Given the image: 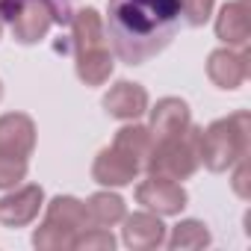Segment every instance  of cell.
Masks as SVG:
<instances>
[{
    "mask_svg": "<svg viewBox=\"0 0 251 251\" xmlns=\"http://www.w3.org/2000/svg\"><path fill=\"white\" fill-rule=\"evenodd\" d=\"M36 148V124L24 112L0 115V157L27 160Z\"/></svg>",
    "mask_w": 251,
    "mask_h": 251,
    "instance_id": "9",
    "label": "cell"
},
{
    "mask_svg": "<svg viewBox=\"0 0 251 251\" xmlns=\"http://www.w3.org/2000/svg\"><path fill=\"white\" fill-rule=\"evenodd\" d=\"M112 148L118 154H124L127 160H133L139 169H145L148 157H151V148H154V133L151 127H145V124H124V127L115 133L112 139Z\"/></svg>",
    "mask_w": 251,
    "mask_h": 251,
    "instance_id": "15",
    "label": "cell"
},
{
    "mask_svg": "<svg viewBox=\"0 0 251 251\" xmlns=\"http://www.w3.org/2000/svg\"><path fill=\"white\" fill-rule=\"evenodd\" d=\"M3 21L12 27L15 42L36 45L48 36L53 21H62L53 0H9L3 9Z\"/></svg>",
    "mask_w": 251,
    "mask_h": 251,
    "instance_id": "4",
    "label": "cell"
},
{
    "mask_svg": "<svg viewBox=\"0 0 251 251\" xmlns=\"http://www.w3.org/2000/svg\"><path fill=\"white\" fill-rule=\"evenodd\" d=\"M71 239H74L71 233H65L48 222L42 227H36V233H33V245L39 251H71Z\"/></svg>",
    "mask_w": 251,
    "mask_h": 251,
    "instance_id": "21",
    "label": "cell"
},
{
    "mask_svg": "<svg viewBox=\"0 0 251 251\" xmlns=\"http://www.w3.org/2000/svg\"><path fill=\"white\" fill-rule=\"evenodd\" d=\"M86 210H89V222L95 227H112V225H118L124 216H127V204H124V198L109 192V189L106 192H95L89 198Z\"/></svg>",
    "mask_w": 251,
    "mask_h": 251,
    "instance_id": "18",
    "label": "cell"
},
{
    "mask_svg": "<svg viewBox=\"0 0 251 251\" xmlns=\"http://www.w3.org/2000/svg\"><path fill=\"white\" fill-rule=\"evenodd\" d=\"M139 172H142V169H139L133 160H127L124 154H118L112 145L103 148V151L95 157V166H92V177H95V183H100V186H106V189L133 183Z\"/></svg>",
    "mask_w": 251,
    "mask_h": 251,
    "instance_id": "12",
    "label": "cell"
},
{
    "mask_svg": "<svg viewBox=\"0 0 251 251\" xmlns=\"http://www.w3.org/2000/svg\"><path fill=\"white\" fill-rule=\"evenodd\" d=\"M74 65H77V77H80L86 86H103V83L112 77L115 59H112L109 48L100 45V48L77 50V53H74Z\"/></svg>",
    "mask_w": 251,
    "mask_h": 251,
    "instance_id": "16",
    "label": "cell"
},
{
    "mask_svg": "<svg viewBox=\"0 0 251 251\" xmlns=\"http://www.w3.org/2000/svg\"><path fill=\"white\" fill-rule=\"evenodd\" d=\"M136 201H139L145 210L157 213V216H177V213L186 207L189 195H186V189L180 186V180L160 177V175H148V177L136 186Z\"/></svg>",
    "mask_w": 251,
    "mask_h": 251,
    "instance_id": "5",
    "label": "cell"
},
{
    "mask_svg": "<svg viewBox=\"0 0 251 251\" xmlns=\"http://www.w3.org/2000/svg\"><path fill=\"white\" fill-rule=\"evenodd\" d=\"M45 204V189L39 183L18 186L0 198V225L3 227H24L30 225Z\"/></svg>",
    "mask_w": 251,
    "mask_h": 251,
    "instance_id": "6",
    "label": "cell"
},
{
    "mask_svg": "<svg viewBox=\"0 0 251 251\" xmlns=\"http://www.w3.org/2000/svg\"><path fill=\"white\" fill-rule=\"evenodd\" d=\"M251 148V115L245 109L213 121L207 130H201L198 139V160L210 172H227L242 157H248Z\"/></svg>",
    "mask_w": 251,
    "mask_h": 251,
    "instance_id": "2",
    "label": "cell"
},
{
    "mask_svg": "<svg viewBox=\"0 0 251 251\" xmlns=\"http://www.w3.org/2000/svg\"><path fill=\"white\" fill-rule=\"evenodd\" d=\"M216 39H222L227 48H248V39H251L248 0H230V3L222 6L216 18Z\"/></svg>",
    "mask_w": 251,
    "mask_h": 251,
    "instance_id": "11",
    "label": "cell"
},
{
    "mask_svg": "<svg viewBox=\"0 0 251 251\" xmlns=\"http://www.w3.org/2000/svg\"><path fill=\"white\" fill-rule=\"evenodd\" d=\"M124 227H121V242L127 245L130 251H151V248H160L166 242V225H163V216L151 213V210H142V213H130L121 219Z\"/></svg>",
    "mask_w": 251,
    "mask_h": 251,
    "instance_id": "8",
    "label": "cell"
},
{
    "mask_svg": "<svg viewBox=\"0 0 251 251\" xmlns=\"http://www.w3.org/2000/svg\"><path fill=\"white\" fill-rule=\"evenodd\" d=\"M27 177V160L0 157V189H15Z\"/></svg>",
    "mask_w": 251,
    "mask_h": 251,
    "instance_id": "23",
    "label": "cell"
},
{
    "mask_svg": "<svg viewBox=\"0 0 251 251\" xmlns=\"http://www.w3.org/2000/svg\"><path fill=\"white\" fill-rule=\"evenodd\" d=\"M6 3H9V0H0V18H3V9H6Z\"/></svg>",
    "mask_w": 251,
    "mask_h": 251,
    "instance_id": "25",
    "label": "cell"
},
{
    "mask_svg": "<svg viewBox=\"0 0 251 251\" xmlns=\"http://www.w3.org/2000/svg\"><path fill=\"white\" fill-rule=\"evenodd\" d=\"M0 98H3V83H0Z\"/></svg>",
    "mask_w": 251,
    "mask_h": 251,
    "instance_id": "27",
    "label": "cell"
},
{
    "mask_svg": "<svg viewBox=\"0 0 251 251\" xmlns=\"http://www.w3.org/2000/svg\"><path fill=\"white\" fill-rule=\"evenodd\" d=\"M207 77L219 89H239L248 80V50L245 48H219L207 56Z\"/></svg>",
    "mask_w": 251,
    "mask_h": 251,
    "instance_id": "7",
    "label": "cell"
},
{
    "mask_svg": "<svg viewBox=\"0 0 251 251\" xmlns=\"http://www.w3.org/2000/svg\"><path fill=\"white\" fill-rule=\"evenodd\" d=\"M71 248L74 251H112L115 236L109 233V227H83L80 233H74Z\"/></svg>",
    "mask_w": 251,
    "mask_h": 251,
    "instance_id": "20",
    "label": "cell"
},
{
    "mask_svg": "<svg viewBox=\"0 0 251 251\" xmlns=\"http://www.w3.org/2000/svg\"><path fill=\"white\" fill-rule=\"evenodd\" d=\"M71 42H74V53L106 45V30H103V18L98 15V9H80L71 18Z\"/></svg>",
    "mask_w": 251,
    "mask_h": 251,
    "instance_id": "17",
    "label": "cell"
},
{
    "mask_svg": "<svg viewBox=\"0 0 251 251\" xmlns=\"http://www.w3.org/2000/svg\"><path fill=\"white\" fill-rule=\"evenodd\" d=\"M180 24L177 0H109L106 36L121 62L142 65L175 39Z\"/></svg>",
    "mask_w": 251,
    "mask_h": 251,
    "instance_id": "1",
    "label": "cell"
},
{
    "mask_svg": "<svg viewBox=\"0 0 251 251\" xmlns=\"http://www.w3.org/2000/svg\"><path fill=\"white\" fill-rule=\"evenodd\" d=\"M233 189H236V195L239 198H248L251 192H248V160L242 157L239 163H236V175H233Z\"/></svg>",
    "mask_w": 251,
    "mask_h": 251,
    "instance_id": "24",
    "label": "cell"
},
{
    "mask_svg": "<svg viewBox=\"0 0 251 251\" xmlns=\"http://www.w3.org/2000/svg\"><path fill=\"white\" fill-rule=\"evenodd\" d=\"M210 242H213V236H210V230H207L204 222L183 219V222H177L172 227V236L163 245H169L172 251H195V248H207Z\"/></svg>",
    "mask_w": 251,
    "mask_h": 251,
    "instance_id": "19",
    "label": "cell"
},
{
    "mask_svg": "<svg viewBox=\"0 0 251 251\" xmlns=\"http://www.w3.org/2000/svg\"><path fill=\"white\" fill-rule=\"evenodd\" d=\"M0 33H3V18H0Z\"/></svg>",
    "mask_w": 251,
    "mask_h": 251,
    "instance_id": "26",
    "label": "cell"
},
{
    "mask_svg": "<svg viewBox=\"0 0 251 251\" xmlns=\"http://www.w3.org/2000/svg\"><path fill=\"white\" fill-rule=\"evenodd\" d=\"M45 222L53 225V227H59V230H65V233H71V236L92 225L86 204H83L80 198H74V195H56V198L48 204Z\"/></svg>",
    "mask_w": 251,
    "mask_h": 251,
    "instance_id": "14",
    "label": "cell"
},
{
    "mask_svg": "<svg viewBox=\"0 0 251 251\" xmlns=\"http://www.w3.org/2000/svg\"><path fill=\"white\" fill-rule=\"evenodd\" d=\"M198 139H201V127L189 124V127L177 136H163L154 139L151 157L145 163L148 175H160V177H172V180H186L198 172L201 160H198Z\"/></svg>",
    "mask_w": 251,
    "mask_h": 251,
    "instance_id": "3",
    "label": "cell"
},
{
    "mask_svg": "<svg viewBox=\"0 0 251 251\" xmlns=\"http://www.w3.org/2000/svg\"><path fill=\"white\" fill-rule=\"evenodd\" d=\"M103 109L112 118L121 121H136L148 112V92L139 83L130 80H118L115 86H109V92L103 95Z\"/></svg>",
    "mask_w": 251,
    "mask_h": 251,
    "instance_id": "10",
    "label": "cell"
},
{
    "mask_svg": "<svg viewBox=\"0 0 251 251\" xmlns=\"http://www.w3.org/2000/svg\"><path fill=\"white\" fill-rule=\"evenodd\" d=\"M148 115H151V124H148V127H151L154 139L177 136V133H183L189 124H192L189 106H186V100H180V98H163V100H157V106H151Z\"/></svg>",
    "mask_w": 251,
    "mask_h": 251,
    "instance_id": "13",
    "label": "cell"
},
{
    "mask_svg": "<svg viewBox=\"0 0 251 251\" xmlns=\"http://www.w3.org/2000/svg\"><path fill=\"white\" fill-rule=\"evenodd\" d=\"M213 6H216V0H177V9L189 27H204L213 15Z\"/></svg>",
    "mask_w": 251,
    "mask_h": 251,
    "instance_id": "22",
    "label": "cell"
}]
</instances>
